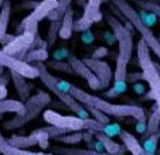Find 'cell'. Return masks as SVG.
Wrapping results in <instances>:
<instances>
[{
    "instance_id": "obj_28",
    "label": "cell",
    "mask_w": 160,
    "mask_h": 155,
    "mask_svg": "<svg viewBox=\"0 0 160 155\" xmlns=\"http://www.w3.org/2000/svg\"><path fill=\"white\" fill-rule=\"evenodd\" d=\"M135 3L139 6V9L146 10L149 13H153L157 18H160V4L153 0H135Z\"/></svg>"
},
{
    "instance_id": "obj_31",
    "label": "cell",
    "mask_w": 160,
    "mask_h": 155,
    "mask_svg": "<svg viewBox=\"0 0 160 155\" xmlns=\"http://www.w3.org/2000/svg\"><path fill=\"white\" fill-rule=\"evenodd\" d=\"M50 134L47 131V128H38V144L37 145L40 147L41 149H47L50 148Z\"/></svg>"
},
{
    "instance_id": "obj_46",
    "label": "cell",
    "mask_w": 160,
    "mask_h": 155,
    "mask_svg": "<svg viewBox=\"0 0 160 155\" xmlns=\"http://www.w3.org/2000/svg\"><path fill=\"white\" fill-rule=\"evenodd\" d=\"M88 2H92V3H97V4H99L101 6L102 3H105L106 0H88Z\"/></svg>"
},
{
    "instance_id": "obj_27",
    "label": "cell",
    "mask_w": 160,
    "mask_h": 155,
    "mask_svg": "<svg viewBox=\"0 0 160 155\" xmlns=\"http://www.w3.org/2000/svg\"><path fill=\"white\" fill-rule=\"evenodd\" d=\"M61 20L62 18H58V20H54V21H50V27H48V31H47V44H48V48L52 47L55 44L58 38V30H60V26H61Z\"/></svg>"
},
{
    "instance_id": "obj_45",
    "label": "cell",
    "mask_w": 160,
    "mask_h": 155,
    "mask_svg": "<svg viewBox=\"0 0 160 155\" xmlns=\"http://www.w3.org/2000/svg\"><path fill=\"white\" fill-rule=\"evenodd\" d=\"M7 96V87L6 86H0V100L6 99Z\"/></svg>"
},
{
    "instance_id": "obj_39",
    "label": "cell",
    "mask_w": 160,
    "mask_h": 155,
    "mask_svg": "<svg viewBox=\"0 0 160 155\" xmlns=\"http://www.w3.org/2000/svg\"><path fill=\"white\" fill-rule=\"evenodd\" d=\"M40 4V2H36V0H24L21 4H18V9H24V10H34L37 6Z\"/></svg>"
},
{
    "instance_id": "obj_43",
    "label": "cell",
    "mask_w": 160,
    "mask_h": 155,
    "mask_svg": "<svg viewBox=\"0 0 160 155\" xmlns=\"http://www.w3.org/2000/svg\"><path fill=\"white\" fill-rule=\"evenodd\" d=\"M9 81H10V73L4 72V73L0 76V86H6V85L9 83Z\"/></svg>"
},
{
    "instance_id": "obj_20",
    "label": "cell",
    "mask_w": 160,
    "mask_h": 155,
    "mask_svg": "<svg viewBox=\"0 0 160 155\" xmlns=\"http://www.w3.org/2000/svg\"><path fill=\"white\" fill-rule=\"evenodd\" d=\"M92 134H94V137L102 144L103 151L108 152V154H116V152L122 151V149L125 148L123 145H121L119 143H116L115 140H112V137H108V135L102 134V133H92Z\"/></svg>"
},
{
    "instance_id": "obj_47",
    "label": "cell",
    "mask_w": 160,
    "mask_h": 155,
    "mask_svg": "<svg viewBox=\"0 0 160 155\" xmlns=\"http://www.w3.org/2000/svg\"><path fill=\"white\" fill-rule=\"evenodd\" d=\"M4 69H6V68H4L3 65H0V76H2V75L4 73Z\"/></svg>"
},
{
    "instance_id": "obj_19",
    "label": "cell",
    "mask_w": 160,
    "mask_h": 155,
    "mask_svg": "<svg viewBox=\"0 0 160 155\" xmlns=\"http://www.w3.org/2000/svg\"><path fill=\"white\" fill-rule=\"evenodd\" d=\"M159 128H160V113H159L157 106L154 105L153 107H152L149 117H146V131L142 134V138L149 137L150 134L156 133Z\"/></svg>"
},
{
    "instance_id": "obj_29",
    "label": "cell",
    "mask_w": 160,
    "mask_h": 155,
    "mask_svg": "<svg viewBox=\"0 0 160 155\" xmlns=\"http://www.w3.org/2000/svg\"><path fill=\"white\" fill-rule=\"evenodd\" d=\"M92 24H94L92 21L82 16L78 20H74V33H84L87 30H91Z\"/></svg>"
},
{
    "instance_id": "obj_9",
    "label": "cell",
    "mask_w": 160,
    "mask_h": 155,
    "mask_svg": "<svg viewBox=\"0 0 160 155\" xmlns=\"http://www.w3.org/2000/svg\"><path fill=\"white\" fill-rule=\"evenodd\" d=\"M0 65H3L9 71L23 75L26 79H36V78H38V69L34 65L17 59V58L12 57V55H7L6 52H3V49H0Z\"/></svg>"
},
{
    "instance_id": "obj_15",
    "label": "cell",
    "mask_w": 160,
    "mask_h": 155,
    "mask_svg": "<svg viewBox=\"0 0 160 155\" xmlns=\"http://www.w3.org/2000/svg\"><path fill=\"white\" fill-rule=\"evenodd\" d=\"M9 73H10V79L13 81V85L16 87V92H17L18 97H20V101L21 103H26L27 99L30 97V89H31L27 79L23 75L17 73V72L9 71Z\"/></svg>"
},
{
    "instance_id": "obj_10",
    "label": "cell",
    "mask_w": 160,
    "mask_h": 155,
    "mask_svg": "<svg viewBox=\"0 0 160 155\" xmlns=\"http://www.w3.org/2000/svg\"><path fill=\"white\" fill-rule=\"evenodd\" d=\"M34 40V34L30 31H23L21 34L14 37L10 44L4 45L2 49L3 52H6L7 55H12V57L17 58V59L23 61L24 57L27 55V52L30 51V45Z\"/></svg>"
},
{
    "instance_id": "obj_21",
    "label": "cell",
    "mask_w": 160,
    "mask_h": 155,
    "mask_svg": "<svg viewBox=\"0 0 160 155\" xmlns=\"http://www.w3.org/2000/svg\"><path fill=\"white\" fill-rule=\"evenodd\" d=\"M84 17H87L88 20H91L92 23H98L103 18V14L101 12V6L92 2H87L84 6Z\"/></svg>"
},
{
    "instance_id": "obj_33",
    "label": "cell",
    "mask_w": 160,
    "mask_h": 155,
    "mask_svg": "<svg viewBox=\"0 0 160 155\" xmlns=\"http://www.w3.org/2000/svg\"><path fill=\"white\" fill-rule=\"evenodd\" d=\"M87 110L89 111L91 114H92V119L98 120V121L103 123V124H106V123H109V117L106 116V114L101 113L99 110H97V109H92V107H87Z\"/></svg>"
},
{
    "instance_id": "obj_16",
    "label": "cell",
    "mask_w": 160,
    "mask_h": 155,
    "mask_svg": "<svg viewBox=\"0 0 160 155\" xmlns=\"http://www.w3.org/2000/svg\"><path fill=\"white\" fill-rule=\"evenodd\" d=\"M118 137L121 138L122 145L125 147V149H128V151L130 152V155H146L145 151H143V148H142L140 141L138 140L133 134H130L129 131L122 130V131L119 133Z\"/></svg>"
},
{
    "instance_id": "obj_4",
    "label": "cell",
    "mask_w": 160,
    "mask_h": 155,
    "mask_svg": "<svg viewBox=\"0 0 160 155\" xmlns=\"http://www.w3.org/2000/svg\"><path fill=\"white\" fill-rule=\"evenodd\" d=\"M111 3L113 6L118 7V10L123 14V17L132 24L133 30H136L140 34V40L145 41V44L149 47V49L153 51L154 55L160 59V41L156 35L153 34V31L150 30V27H148L142 20H140L138 10L128 2V0H111Z\"/></svg>"
},
{
    "instance_id": "obj_6",
    "label": "cell",
    "mask_w": 160,
    "mask_h": 155,
    "mask_svg": "<svg viewBox=\"0 0 160 155\" xmlns=\"http://www.w3.org/2000/svg\"><path fill=\"white\" fill-rule=\"evenodd\" d=\"M33 65L38 69L40 81L44 83V86L47 87L50 92H52L55 96H57L58 100H60L67 109H70L72 113H75L77 116L81 117V119H89V111L87 110V107L82 106L79 101H77L70 93L64 92V90H61L60 87H58L57 78L52 76V75L50 73L48 69H47V65H45L44 62H36V63H33Z\"/></svg>"
},
{
    "instance_id": "obj_12",
    "label": "cell",
    "mask_w": 160,
    "mask_h": 155,
    "mask_svg": "<svg viewBox=\"0 0 160 155\" xmlns=\"http://www.w3.org/2000/svg\"><path fill=\"white\" fill-rule=\"evenodd\" d=\"M68 59V63L71 65L74 73L81 76L82 79H85L89 86V89L92 90H99V81L97 79V76L94 75V72L88 68V65L84 62L82 59H79L78 57H75L74 54H70V57L67 58Z\"/></svg>"
},
{
    "instance_id": "obj_11",
    "label": "cell",
    "mask_w": 160,
    "mask_h": 155,
    "mask_svg": "<svg viewBox=\"0 0 160 155\" xmlns=\"http://www.w3.org/2000/svg\"><path fill=\"white\" fill-rule=\"evenodd\" d=\"M85 63L88 65V68L94 72V75L97 76V79L99 81V90H105L109 87V85L112 83V75L113 71L109 66V63H106L102 59H95V58H84Z\"/></svg>"
},
{
    "instance_id": "obj_24",
    "label": "cell",
    "mask_w": 160,
    "mask_h": 155,
    "mask_svg": "<svg viewBox=\"0 0 160 155\" xmlns=\"http://www.w3.org/2000/svg\"><path fill=\"white\" fill-rule=\"evenodd\" d=\"M24 103H21L20 100H14V99H3L0 100V116L7 113H16L17 114L18 111L23 109Z\"/></svg>"
},
{
    "instance_id": "obj_25",
    "label": "cell",
    "mask_w": 160,
    "mask_h": 155,
    "mask_svg": "<svg viewBox=\"0 0 160 155\" xmlns=\"http://www.w3.org/2000/svg\"><path fill=\"white\" fill-rule=\"evenodd\" d=\"M47 58H48V51L45 48H36V49L28 51L23 61L33 65L36 62H44V61H47Z\"/></svg>"
},
{
    "instance_id": "obj_7",
    "label": "cell",
    "mask_w": 160,
    "mask_h": 155,
    "mask_svg": "<svg viewBox=\"0 0 160 155\" xmlns=\"http://www.w3.org/2000/svg\"><path fill=\"white\" fill-rule=\"evenodd\" d=\"M58 6V0H41L40 4L34 10H31V13L21 20L20 26L17 27L16 33L21 34L23 31H30L33 34L38 33V23L44 18H47L48 13L51 10L57 9Z\"/></svg>"
},
{
    "instance_id": "obj_1",
    "label": "cell",
    "mask_w": 160,
    "mask_h": 155,
    "mask_svg": "<svg viewBox=\"0 0 160 155\" xmlns=\"http://www.w3.org/2000/svg\"><path fill=\"white\" fill-rule=\"evenodd\" d=\"M57 85L61 90L70 93L82 106L97 109L101 113L106 114L108 117H130V119H135V120H145L148 117L145 109H142L138 105H118V103H111L106 99L91 95V93L82 90L81 87L64 81V79H58V78H57Z\"/></svg>"
},
{
    "instance_id": "obj_41",
    "label": "cell",
    "mask_w": 160,
    "mask_h": 155,
    "mask_svg": "<svg viewBox=\"0 0 160 155\" xmlns=\"http://www.w3.org/2000/svg\"><path fill=\"white\" fill-rule=\"evenodd\" d=\"M136 131L139 134H143L146 131V119L145 120H136Z\"/></svg>"
},
{
    "instance_id": "obj_42",
    "label": "cell",
    "mask_w": 160,
    "mask_h": 155,
    "mask_svg": "<svg viewBox=\"0 0 160 155\" xmlns=\"http://www.w3.org/2000/svg\"><path fill=\"white\" fill-rule=\"evenodd\" d=\"M140 79H143V73L142 72H133V73L128 75V81H132V82H136V81H140Z\"/></svg>"
},
{
    "instance_id": "obj_5",
    "label": "cell",
    "mask_w": 160,
    "mask_h": 155,
    "mask_svg": "<svg viewBox=\"0 0 160 155\" xmlns=\"http://www.w3.org/2000/svg\"><path fill=\"white\" fill-rule=\"evenodd\" d=\"M48 105H51V97L47 92L44 90H38L34 96H30L27 99V101L24 103L23 109L13 117L12 120L4 123L3 128L4 130H16V128L23 127L24 124L30 123L31 120L37 119L40 113L45 110V107Z\"/></svg>"
},
{
    "instance_id": "obj_3",
    "label": "cell",
    "mask_w": 160,
    "mask_h": 155,
    "mask_svg": "<svg viewBox=\"0 0 160 155\" xmlns=\"http://www.w3.org/2000/svg\"><path fill=\"white\" fill-rule=\"evenodd\" d=\"M138 63L142 68L143 73V81L149 85L150 90H149V99H153L154 105L157 106L160 113V75L157 72L156 66H154V61L150 57V49L145 44L143 40L138 41Z\"/></svg>"
},
{
    "instance_id": "obj_40",
    "label": "cell",
    "mask_w": 160,
    "mask_h": 155,
    "mask_svg": "<svg viewBox=\"0 0 160 155\" xmlns=\"http://www.w3.org/2000/svg\"><path fill=\"white\" fill-rule=\"evenodd\" d=\"M14 34H3V35H0V44H2V45H3V47H4V45H7V44H10V42H12L13 41V40H14Z\"/></svg>"
},
{
    "instance_id": "obj_50",
    "label": "cell",
    "mask_w": 160,
    "mask_h": 155,
    "mask_svg": "<svg viewBox=\"0 0 160 155\" xmlns=\"http://www.w3.org/2000/svg\"><path fill=\"white\" fill-rule=\"evenodd\" d=\"M159 41H160V38H159Z\"/></svg>"
},
{
    "instance_id": "obj_14",
    "label": "cell",
    "mask_w": 160,
    "mask_h": 155,
    "mask_svg": "<svg viewBox=\"0 0 160 155\" xmlns=\"http://www.w3.org/2000/svg\"><path fill=\"white\" fill-rule=\"evenodd\" d=\"M7 143L10 145L16 147V148H23V149H28L31 147L38 144V128L31 131L28 135H14L13 134L10 138H6Z\"/></svg>"
},
{
    "instance_id": "obj_23",
    "label": "cell",
    "mask_w": 160,
    "mask_h": 155,
    "mask_svg": "<svg viewBox=\"0 0 160 155\" xmlns=\"http://www.w3.org/2000/svg\"><path fill=\"white\" fill-rule=\"evenodd\" d=\"M142 140H143L142 148H143V151H145V154L146 155H156L157 144H159V140H160V128L156 133L150 134L146 138H142Z\"/></svg>"
},
{
    "instance_id": "obj_44",
    "label": "cell",
    "mask_w": 160,
    "mask_h": 155,
    "mask_svg": "<svg viewBox=\"0 0 160 155\" xmlns=\"http://www.w3.org/2000/svg\"><path fill=\"white\" fill-rule=\"evenodd\" d=\"M133 90H135V93H138V95H142V93H145L146 89L142 83H135L133 85Z\"/></svg>"
},
{
    "instance_id": "obj_26",
    "label": "cell",
    "mask_w": 160,
    "mask_h": 155,
    "mask_svg": "<svg viewBox=\"0 0 160 155\" xmlns=\"http://www.w3.org/2000/svg\"><path fill=\"white\" fill-rule=\"evenodd\" d=\"M52 140L61 144H67V145H77L82 141V131H70L61 135H55Z\"/></svg>"
},
{
    "instance_id": "obj_34",
    "label": "cell",
    "mask_w": 160,
    "mask_h": 155,
    "mask_svg": "<svg viewBox=\"0 0 160 155\" xmlns=\"http://www.w3.org/2000/svg\"><path fill=\"white\" fill-rule=\"evenodd\" d=\"M101 37H102L103 42H105L106 45H115V44H118V40H116V37L113 35V33H112V31H103Z\"/></svg>"
},
{
    "instance_id": "obj_32",
    "label": "cell",
    "mask_w": 160,
    "mask_h": 155,
    "mask_svg": "<svg viewBox=\"0 0 160 155\" xmlns=\"http://www.w3.org/2000/svg\"><path fill=\"white\" fill-rule=\"evenodd\" d=\"M138 14H139L140 20H142L143 23L148 26V27H152V26H154V24H156V21H157V17H156V16H154L153 13L146 12V10H142V9H140L139 12H138Z\"/></svg>"
},
{
    "instance_id": "obj_37",
    "label": "cell",
    "mask_w": 160,
    "mask_h": 155,
    "mask_svg": "<svg viewBox=\"0 0 160 155\" xmlns=\"http://www.w3.org/2000/svg\"><path fill=\"white\" fill-rule=\"evenodd\" d=\"M108 54H109V49L102 45V47H98L97 49L92 52V57H91V58H95V59H102V58L108 57Z\"/></svg>"
},
{
    "instance_id": "obj_2",
    "label": "cell",
    "mask_w": 160,
    "mask_h": 155,
    "mask_svg": "<svg viewBox=\"0 0 160 155\" xmlns=\"http://www.w3.org/2000/svg\"><path fill=\"white\" fill-rule=\"evenodd\" d=\"M133 34L125 31L118 37V55H116L115 71L112 75V86L105 92V97L115 99L119 97L122 93L126 92L128 87V65L132 59L133 52Z\"/></svg>"
},
{
    "instance_id": "obj_30",
    "label": "cell",
    "mask_w": 160,
    "mask_h": 155,
    "mask_svg": "<svg viewBox=\"0 0 160 155\" xmlns=\"http://www.w3.org/2000/svg\"><path fill=\"white\" fill-rule=\"evenodd\" d=\"M47 65L51 66V68H54V69H57V71H60V72H65V73L75 75L70 63L64 62V61H50V62H47Z\"/></svg>"
},
{
    "instance_id": "obj_48",
    "label": "cell",
    "mask_w": 160,
    "mask_h": 155,
    "mask_svg": "<svg viewBox=\"0 0 160 155\" xmlns=\"http://www.w3.org/2000/svg\"><path fill=\"white\" fill-rule=\"evenodd\" d=\"M154 66H156V69H157V72H159V75H160V65L157 62H154Z\"/></svg>"
},
{
    "instance_id": "obj_8",
    "label": "cell",
    "mask_w": 160,
    "mask_h": 155,
    "mask_svg": "<svg viewBox=\"0 0 160 155\" xmlns=\"http://www.w3.org/2000/svg\"><path fill=\"white\" fill-rule=\"evenodd\" d=\"M42 119L47 124L65 130V131H85L87 130V119H81L78 116H64L51 109L42 111Z\"/></svg>"
},
{
    "instance_id": "obj_22",
    "label": "cell",
    "mask_w": 160,
    "mask_h": 155,
    "mask_svg": "<svg viewBox=\"0 0 160 155\" xmlns=\"http://www.w3.org/2000/svg\"><path fill=\"white\" fill-rule=\"evenodd\" d=\"M10 16H12V4H10L9 0H4L3 6L0 7V35L7 33Z\"/></svg>"
},
{
    "instance_id": "obj_13",
    "label": "cell",
    "mask_w": 160,
    "mask_h": 155,
    "mask_svg": "<svg viewBox=\"0 0 160 155\" xmlns=\"http://www.w3.org/2000/svg\"><path fill=\"white\" fill-rule=\"evenodd\" d=\"M52 154L57 155H125L126 149L116 152V154H108V152H98L94 149L89 148H79V147H74V145H68V147H57V145H50Z\"/></svg>"
},
{
    "instance_id": "obj_38",
    "label": "cell",
    "mask_w": 160,
    "mask_h": 155,
    "mask_svg": "<svg viewBox=\"0 0 160 155\" xmlns=\"http://www.w3.org/2000/svg\"><path fill=\"white\" fill-rule=\"evenodd\" d=\"M81 41L84 42L85 45H91L95 41L94 33H92L91 30H87V31H84V33H81Z\"/></svg>"
},
{
    "instance_id": "obj_35",
    "label": "cell",
    "mask_w": 160,
    "mask_h": 155,
    "mask_svg": "<svg viewBox=\"0 0 160 155\" xmlns=\"http://www.w3.org/2000/svg\"><path fill=\"white\" fill-rule=\"evenodd\" d=\"M52 57H54V61H64L70 57V51L67 49V48H60V49L54 51Z\"/></svg>"
},
{
    "instance_id": "obj_36",
    "label": "cell",
    "mask_w": 160,
    "mask_h": 155,
    "mask_svg": "<svg viewBox=\"0 0 160 155\" xmlns=\"http://www.w3.org/2000/svg\"><path fill=\"white\" fill-rule=\"evenodd\" d=\"M74 0H58V6H57V12L60 16H64V13L71 7V3Z\"/></svg>"
},
{
    "instance_id": "obj_18",
    "label": "cell",
    "mask_w": 160,
    "mask_h": 155,
    "mask_svg": "<svg viewBox=\"0 0 160 155\" xmlns=\"http://www.w3.org/2000/svg\"><path fill=\"white\" fill-rule=\"evenodd\" d=\"M72 33H74V10L72 7H70L62 16L60 30H58V37L61 40H70L72 37Z\"/></svg>"
},
{
    "instance_id": "obj_49",
    "label": "cell",
    "mask_w": 160,
    "mask_h": 155,
    "mask_svg": "<svg viewBox=\"0 0 160 155\" xmlns=\"http://www.w3.org/2000/svg\"><path fill=\"white\" fill-rule=\"evenodd\" d=\"M3 3H4V0H0V7L3 6Z\"/></svg>"
},
{
    "instance_id": "obj_17",
    "label": "cell",
    "mask_w": 160,
    "mask_h": 155,
    "mask_svg": "<svg viewBox=\"0 0 160 155\" xmlns=\"http://www.w3.org/2000/svg\"><path fill=\"white\" fill-rule=\"evenodd\" d=\"M0 155H57L52 152H33L28 149H23V148H16V147L10 145L7 143V140L2 135L0 131Z\"/></svg>"
}]
</instances>
